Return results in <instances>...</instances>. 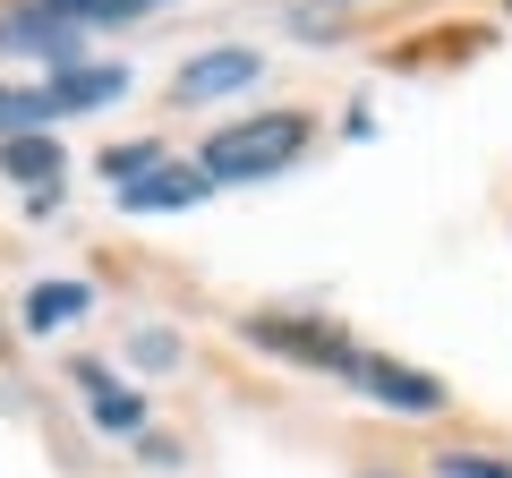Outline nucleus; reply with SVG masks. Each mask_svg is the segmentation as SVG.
Returning <instances> with one entry per match:
<instances>
[{"label": "nucleus", "instance_id": "nucleus-10", "mask_svg": "<svg viewBox=\"0 0 512 478\" xmlns=\"http://www.w3.org/2000/svg\"><path fill=\"white\" fill-rule=\"evenodd\" d=\"M86 308H94L86 282H35V291H26V333H60V325H77Z\"/></svg>", "mask_w": 512, "mask_h": 478}, {"label": "nucleus", "instance_id": "nucleus-14", "mask_svg": "<svg viewBox=\"0 0 512 478\" xmlns=\"http://www.w3.org/2000/svg\"><path fill=\"white\" fill-rule=\"evenodd\" d=\"M128 359H137V368H171V359H180V342H171L163 325H146V333H128Z\"/></svg>", "mask_w": 512, "mask_h": 478}, {"label": "nucleus", "instance_id": "nucleus-8", "mask_svg": "<svg viewBox=\"0 0 512 478\" xmlns=\"http://www.w3.org/2000/svg\"><path fill=\"white\" fill-rule=\"evenodd\" d=\"M0 171H9V180L18 188H35V205H52V188H60V146L43 129H18V137H0Z\"/></svg>", "mask_w": 512, "mask_h": 478}, {"label": "nucleus", "instance_id": "nucleus-2", "mask_svg": "<svg viewBox=\"0 0 512 478\" xmlns=\"http://www.w3.org/2000/svg\"><path fill=\"white\" fill-rule=\"evenodd\" d=\"M248 342L274 350V359H299V368H325V376H350V359H359V342L325 316H248Z\"/></svg>", "mask_w": 512, "mask_h": 478}, {"label": "nucleus", "instance_id": "nucleus-9", "mask_svg": "<svg viewBox=\"0 0 512 478\" xmlns=\"http://www.w3.org/2000/svg\"><path fill=\"white\" fill-rule=\"evenodd\" d=\"M18 9H43V18L77 26V35H94V26H128V18H154L163 0H18Z\"/></svg>", "mask_w": 512, "mask_h": 478}, {"label": "nucleus", "instance_id": "nucleus-3", "mask_svg": "<svg viewBox=\"0 0 512 478\" xmlns=\"http://www.w3.org/2000/svg\"><path fill=\"white\" fill-rule=\"evenodd\" d=\"M342 385H359L367 402H384V410H410V419L444 410V385H436V376H427V368H402V359H384V350H359Z\"/></svg>", "mask_w": 512, "mask_h": 478}, {"label": "nucleus", "instance_id": "nucleus-13", "mask_svg": "<svg viewBox=\"0 0 512 478\" xmlns=\"http://www.w3.org/2000/svg\"><path fill=\"white\" fill-rule=\"evenodd\" d=\"M154 163H163V146H154V137H137V146H111L94 171H111V188H120V180H137V171H154Z\"/></svg>", "mask_w": 512, "mask_h": 478}, {"label": "nucleus", "instance_id": "nucleus-4", "mask_svg": "<svg viewBox=\"0 0 512 478\" xmlns=\"http://www.w3.org/2000/svg\"><path fill=\"white\" fill-rule=\"evenodd\" d=\"M265 77L256 52H197L180 77H171V103H222V94H248Z\"/></svg>", "mask_w": 512, "mask_h": 478}, {"label": "nucleus", "instance_id": "nucleus-12", "mask_svg": "<svg viewBox=\"0 0 512 478\" xmlns=\"http://www.w3.org/2000/svg\"><path fill=\"white\" fill-rule=\"evenodd\" d=\"M342 18H350V0H299V9H291V26L308 43H333V26H342Z\"/></svg>", "mask_w": 512, "mask_h": 478}, {"label": "nucleus", "instance_id": "nucleus-16", "mask_svg": "<svg viewBox=\"0 0 512 478\" xmlns=\"http://www.w3.org/2000/svg\"><path fill=\"white\" fill-rule=\"evenodd\" d=\"M359 478H384V470H359Z\"/></svg>", "mask_w": 512, "mask_h": 478}, {"label": "nucleus", "instance_id": "nucleus-6", "mask_svg": "<svg viewBox=\"0 0 512 478\" xmlns=\"http://www.w3.org/2000/svg\"><path fill=\"white\" fill-rule=\"evenodd\" d=\"M52 111L69 120V111H103V103H120L128 94V69L120 60H69V69H52Z\"/></svg>", "mask_w": 512, "mask_h": 478}, {"label": "nucleus", "instance_id": "nucleus-7", "mask_svg": "<svg viewBox=\"0 0 512 478\" xmlns=\"http://www.w3.org/2000/svg\"><path fill=\"white\" fill-rule=\"evenodd\" d=\"M77 393H86V410H94V427H111V436H137V427H146V402H137V393L120 385V376L111 368H94V359H77Z\"/></svg>", "mask_w": 512, "mask_h": 478}, {"label": "nucleus", "instance_id": "nucleus-11", "mask_svg": "<svg viewBox=\"0 0 512 478\" xmlns=\"http://www.w3.org/2000/svg\"><path fill=\"white\" fill-rule=\"evenodd\" d=\"M60 111L43 86H0V137H18V129H52Z\"/></svg>", "mask_w": 512, "mask_h": 478}, {"label": "nucleus", "instance_id": "nucleus-1", "mask_svg": "<svg viewBox=\"0 0 512 478\" xmlns=\"http://www.w3.org/2000/svg\"><path fill=\"white\" fill-rule=\"evenodd\" d=\"M299 154H308V111H248V120H231V129L205 137L197 171L205 180H274V171H291Z\"/></svg>", "mask_w": 512, "mask_h": 478}, {"label": "nucleus", "instance_id": "nucleus-15", "mask_svg": "<svg viewBox=\"0 0 512 478\" xmlns=\"http://www.w3.org/2000/svg\"><path fill=\"white\" fill-rule=\"evenodd\" d=\"M436 478H512V461H487V453H444Z\"/></svg>", "mask_w": 512, "mask_h": 478}, {"label": "nucleus", "instance_id": "nucleus-5", "mask_svg": "<svg viewBox=\"0 0 512 478\" xmlns=\"http://www.w3.org/2000/svg\"><path fill=\"white\" fill-rule=\"evenodd\" d=\"M205 171L197 163H154V171H137V180H120V205L128 214H180V205H197L205 197Z\"/></svg>", "mask_w": 512, "mask_h": 478}]
</instances>
